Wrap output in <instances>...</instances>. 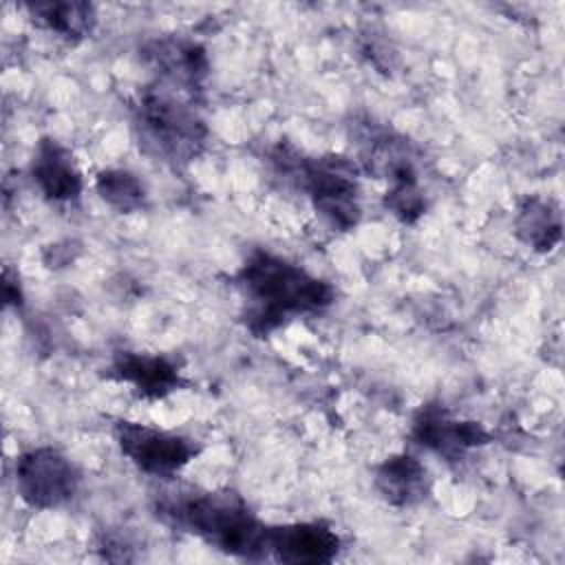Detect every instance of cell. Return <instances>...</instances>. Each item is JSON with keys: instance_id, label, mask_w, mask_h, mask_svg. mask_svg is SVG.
Wrapping results in <instances>:
<instances>
[{"instance_id": "1", "label": "cell", "mask_w": 565, "mask_h": 565, "mask_svg": "<svg viewBox=\"0 0 565 565\" xmlns=\"http://www.w3.org/2000/svg\"><path fill=\"white\" fill-rule=\"evenodd\" d=\"M236 278L249 300L243 320L256 338L269 335L291 316L320 313L335 300L327 280L265 249L252 252Z\"/></svg>"}, {"instance_id": "2", "label": "cell", "mask_w": 565, "mask_h": 565, "mask_svg": "<svg viewBox=\"0 0 565 565\" xmlns=\"http://www.w3.org/2000/svg\"><path fill=\"white\" fill-rule=\"evenodd\" d=\"M159 514L225 554L241 558L267 556V525L254 516L236 492L216 490L177 494V499H166L159 505Z\"/></svg>"}, {"instance_id": "3", "label": "cell", "mask_w": 565, "mask_h": 565, "mask_svg": "<svg viewBox=\"0 0 565 565\" xmlns=\"http://www.w3.org/2000/svg\"><path fill=\"white\" fill-rule=\"evenodd\" d=\"M274 161L282 172L294 174L296 183L309 194L316 212L340 232L355 227L360 221L358 168L340 154L305 159L300 154L276 152Z\"/></svg>"}, {"instance_id": "4", "label": "cell", "mask_w": 565, "mask_h": 565, "mask_svg": "<svg viewBox=\"0 0 565 565\" xmlns=\"http://www.w3.org/2000/svg\"><path fill=\"white\" fill-rule=\"evenodd\" d=\"M183 90L157 82L148 86L137 106V121L154 150L172 163H188L205 146L207 128Z\"/></svg>"}, {"instance_id": "5", "label": "cell", "mask_w": 565, "mask_h": 565, "mask_svg": "<svg viewBox=\"0 0 565 565\" xmlns=\"http://www.w3.org/2000/svg\"><path fill=\"white\" fill-rule=\"evenodd\" d=\"M79 481L77 466L53 446L31 448L15 461V490L24 503L38 510L71 501L77 494Z\"/></svg>"}, {"instance_id": "6", "label": "cell", "mask_w": 565, "mask_h": 565, "mask_svg": "<svg viewBox=\"0 0 565 565\" xmlns=\"http://www.w3.org/2000/svg\"><path fill=\"white\" fill-rule=\"evenodd\" d=\"M115 439L121 455L152 477H172L199 455V446L190 437L128 419L115 424Z\"/></svg>"}, {"instance_id": "7", "label": "cell", "mask_w": 565, "mask_h": 565, "mask_svg": "<svg viewBox=\"0 0 565 565\" xmlns=\"http://www.w3.org/2000/svg\"><path fill=\"white\" fill-rule=\"evenodd\" d=\"M411 435L419 446L433 450L446 461H459L468 450L492 441V435L483 424L472 419H455L439 404H426L417 411Z\"/></svg>"}, {"instance_id": "8", "label": "cell", "mask_w": 565, "mask_h": 565, "mask_svg": "<svg viewBox=\"0 0 565 565\" xmlns=\"http://www.w3.org/2000/svg\"><path fill=\"white\" fill-rule=\"evenodd\" d=\"M265 550L278 563L322 565L340 552V536L322 521L267 525Z\"/></svg>"}, {"instance_id": "9", "label": "cell", "mask_w": 565, "mask_h": 565, "mask_svg": "<svg viewBox=\"0 0 565 565\" xmlns=\"http://www.w3.org/2000/svg\"><path fill=\"white\" fill-rule=\"evenodd\" d=\"M141 57L159 73V82L192 95L207 75V55L194 40L157 38L141 49Z\"/></svg>"}, {"instance_id": "10", "label": "cell", "mask_w": 565, "mask_h": 565, "mask_svg": "<svg viewBox=\"0 0 565 565\" xmlns=\"http://www.w3.org/2000/svg\"><path fill=\"white\" fill-rule=\"evenodd\" d=\"M108 375L113 380L130 384L141 397L148 399L166 397L183 384L179 369L170 360L137 351H117L110 362Z\"/></svg>"}, {"instance_id": "11", "label": "cell", "mask_w": 565, "mask_h": 565, "mask_svg": "<svg viewBox=\"0 0 565 565\" xmlns=\"http://www.w3.org/2000/svg\"><path fill=\"white\" fill-rule=\"evenodd\" d=\"M31 174L40 192L55 203L77 201L84 188L82 172L77 170L68 148L49 137L42 139L35 148Z\"/></svg>"}, {"instance_id": "12", "label": "cell", "mask_w": 565, "mask_h": 565, "mask_svg": "<svg viewBox=\"0 0 565 565\" xmlns=\"http://www.w3.org/2000/svg\"><path fill=\"white\" fill-rule=\"evenodd\" d=\"M375 490L386 503L408 508L430 494V475L413 455H393L375 468Z\"/></svg>"}, {"instance_id": "13", "label": "cell", "mask_w": 565, "mask_h": 565, "mask_svg": "<svg viewBox=\"0 0 565 565\" xmlns=\"http://www.w3.org/2000/svg\"><path fill=\"white\" fill-rule=\"evenodd\" d=\"M24 9L33 18V22L73 42L86 38L97 22L95 7L90 2L49 0V2H29L24 4Z\"/></svg>"}, {"instance_id": "14", "label": "cell", "mask_w": 565, "mask_h": 565, "mask_svg": "<svg viewBox=\"0 0 565 565\" xmlns=\"http://www.w3.org/2000/svg\"><path fill=\"white\" fill-rule=\"evenodd\" d=\"M561 212L552 201L530 196L521 203L514 216L516 236L534 252H552L561 241Z\"/></svg>"}, {"instance_id": "15", "label": "cell", "mask_w": 565, "mask_h": 565, "mask_svg": "<svg viewBox=\"0 0 565 565\" xmlns=\"http://www.w3.org/2000/svg\"><path fill=\"white\" fill-rule=\"evenodd\" d=\"M95 190L117 212H137L146 205V188L128 170H102L95 179Z\"/></svg>"}, {"instance_id": "16", "label": "cell", "mask_w": 565, "mask_h": 565, "mask_svg": "<svg viewBox=\"0 0 565 565\" xmlns=\"http://www.w3.org/2000/svg\"><path fill=\"white\" fill-rule=\"evenodd\" d=\"M384 207L402 223H415L426 212V196L417 179L393 181L391 190L384 194Z\"/></svg>"}, {"instance_id": "17", "label": "cell", "mask_w": 565, "mask_h": 565, "mask_svg": "<svg viewBox=\"0 0 565 565\" xmlns=\"http://www.w3.org/2000/svg\"><path fill=\"white\" fill-rule=\"evenodd\" d=\"M2 289H4V302H7V305H13V307H20V305H22V287H20L18 276L11 274V269H4Z\"/></svg>"}]
</instances>
